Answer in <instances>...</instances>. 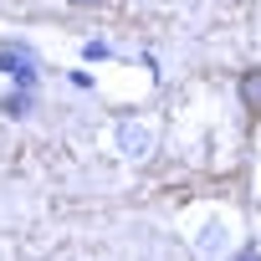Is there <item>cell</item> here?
<instances>
[{
    "instance_id": "3",
    "label": "cell",
    "mask_w": 261,
    "mask_h": 261,
    "mask_svg": "<svg viewBox=\"0 0 261 261\" xmlns=\"http://www.w3.org/2000/svg\"><path fill=\"white\" fill-rule=\"evenodd\" d=\"M123 144H128V149H149V134H144V128H134V123H128V128H123Z\"/></svg>"
},
{
    "instance_id": "5",
    "label": "cell",
    "mask_w": 261,
    "mask_h": 261,
    "mask_svg": "<svg viewBox=\"0 0 261 261\" xmlns=\"http://www.w3.org/2000/svg\"><path fill=\"white\" fill-rule=\"evenodd\" d=\"M67 6H102V0H67Z\"/></svg>"
},
{
    "instance_id": "1",
    "label": "cell",
    "mask_w": 261,
    "mask_h": 261,
    "mask_svg": "<svg viewBox=\"0 0 261 261\" xmlns=\"http://www.w3.org/2000/svg\"><path fill=\"white\" fill-rule=\"evenodd\" d=\"M0 72L16 77L21 87H31V82H36V57H31L26 46H0Z\"/></svg>"
},
{
    "instance_id": "4",
    "label": "cell",
    "mask_w": 261,
    "mask_h": 261,
    "mask_svg": "<svg viewBox=\"0 0 261 261\" xmlns=\"http://www.w3.org/2000/svg\"><path fill=\"white\" fill-rule=\"evenodd\" d=\"M236 261H261V246H241V256Z\"/></svg>"
},
{
    "instance_id": "2",
    "label": "cell",
    "mask_w": 261,
    "mask_h": 261,
    "mask_svg": "<svg viewBox=\"0 0 261 261\" xmlns=\"http://www.w3.org/2000/svg\"><path fill=\"white\" fill-rule=\"evenodd\" d=\"M241 102H246V113H261V67L241 77Z\"/></svg>"
}]
</instances>
